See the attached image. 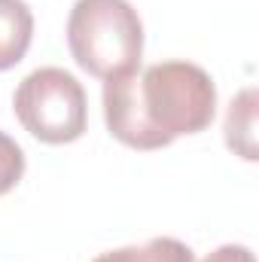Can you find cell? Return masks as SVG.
<instances>
[{
    "label": "cell",
    "mask_w": 259,
    "mask_h": 262,
    "mask_svg": "<svg viewBox=\"0 0 259 262\" xmlns=\"http://www.w3.org/2000/svg\"><path fill=\"white\" fill-rule=\"evenodd\" d=\"M217 116V85L192 61L149 64L140 76L104 82V122L131 149H162L183 134L204 131Z\"/></svg>",
    "instance_id": "cell-1"
},
{
    "label": "cell",
    "mask_w": 259,
    "mask_h": 262,
    "mask_svg": "<svg viewBox=\"0 0 259 262\" xmlns=\"http://www.w3.org/2000/svg\"><path fill=\"white\" fill-rule=\"evenodd\" d=\"M73 61L98 79L134 73L143 55V21L128 0H76L67 18Z\"/></svg>",
    "instance_id": "cell-2"
},
{
    "label": "cell",
    "mask_w": 259,
    "mask_h": 262,
    "mask_svg": "<svg viewBox=\"0 0 259 262\" xmlns=\"http://www.w3.org/2000/svg\"><path fill=\"white\" fill-rule=\"evenodd\" d=\"M12 110L28 134L43 143H73L89 122L82 82L61 67H40L28 73L12 98Z\"/></svg>",
    "instance_id": "cell-3"
},
{
    "label": "cell",
    "mask_w": 259,
    "mask_h": 262,
    "mask_svg": "<svg viewBox=\"0 0 259 262\" xmlns=\"http://www.w3.org/2000/svg\"><path fill=\"white\" fill-rule=\"evenodd\" d=\"M34 12L25 0H0V70L15 67L31 49Z\"/></svg>",
    "instance_id": "cell-4"
},
{
    "label": "cell",
    "mask_w": 259,
    "mask_h": 262,
    "mask_svg": "<svg viewBox=\"0 0 259 262\" xmlns=\"http://www.w3.org/2000/svg\"><path fill=\"white\" fill-rule=\"evenodd\" d=\"M226 143L235 156L256 162V89H244L232 98L226 113Z\"/></svg>",
    "instance_id": "cell-5"
},
{
    "label": "cell",
    "mask_w": 259,
    "mask_h": 262,
    "mask_svg": "<svg viewBox=\"0 0 259 262\" xmlns=\"http://www.w3.org/2000/svg\"><path fill=\"white\" fill-rule=\"evenodd\" d=\"M92 262H195L192 250L177 238H149L119 250H107Z\"/></svg>",
    "instance_id": "cell-6"
},
{
    "label": "cell",
    "mask_w": 259,
    "mask_h": 262,
    "mask_svg": "<svg viewBox=\"0 0 259 262\" xmlns=\"http://www.w3.org/2000/svg\"><path fill=\"white\" fill-rule=\"evenodd\" d=\"M21 174H25V152L6 131H0V195L15 189Z\"/></svg>",
    "instance_id": "cell-7"
},
{
    "label": "cell",
    "mask_w": 259,
    "mask_h": 262,
    "mask_svg": "<svg viewBox=\"0 0 259 262\" xmlns=\"http://www.w3.org/2000/svg\"><path fill=\"white\" fill-rule=\"evenodd\" d=\"M201 262H256V259H253L250 247H244V244H223L213 253H207Z\"/></svg>",
    "instance_id": "cell-8"
}]
</instances>
